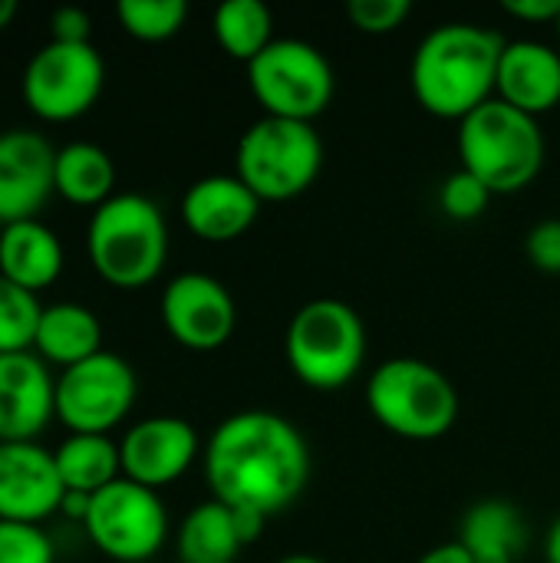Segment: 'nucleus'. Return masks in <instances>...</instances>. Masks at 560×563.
Segmentation results:
<instances>
[{"label": "nucleus", "mask_w": 560, "mask_h": 563, "mask_svg": "<svg viewBox=\"0 0 560 563\" xmlns=\"http://www.w3.org/2000/svg\"><path fill=\"white\" fill-rule=\"evenodd\" d=\"M215 501L264 518L287 511L310 482V449L300 429L267 409L228 416L201 452Z\"/></svg>", "instance_id": "f257e3e1"}, {"label": "nucleus", "mask_w": 560, "mask_h": 563, "mask_svg": "<svg viewBox=\"0 0 560 563\" xmlns=\"http://www.w3.org/2000/svg\"><path fill=\"white\" fill-rule=\"evenodd\" d=\"M505 36L479 23H439L429 30L409 63L416 102L436 119L462 122L495 99Z\"/></svg>", "instance_id": "f03ea898"}, {"label": "nucleus", "mask_w": 560, "mask_h": 563, "mask_svg": "<svg viewBox=\"0 0 560 563\" xmlns=\"http://www.w3.org/2000/svg\"><path fill=\"white\" fill-rule=\"evenodd\" d=\"M86 254L92 271L119 290L152 284L168 257V224L162 208L135 191L112 195L89 218Z\"/></svg>", "instance_id": "7ed1b4c3"}, {"label": "nucleus", "mask_w": 560, "mask_h": 563, "mask_svg": "<svg viewBox=\"0 0 560 563\" xmlns=\"http://www.w3.org/2000/svg\"><path fill=\"white\" fill-rule=\"evenodd\" d=\"M545 132L535 115L488 99L459 122V158L492 195H518L545 168Z\"/></svg>", "instance_id": "20e7f679"}, {"label": "nucleus", "mask_w": 560, "mask_h": 563, "mask_svg": "<svg viewBox=\"0 0 560 563\" xmlns=\"http://www.w3.org/2000/svg\"><path fill=\"white\" fill-rule=\"evenodd\" d=\"M373 419L409 442H436L459 422V389L452 379L416 356H396L373 369L366 383Z\"/></svg>", "instance_id": "39448f33"}, {"label": "nucleus", "mask_w": 560, "mask_h": 563, "mask_svg": "<svg viewBox=\"0 0 560 563\" xmlns=\"http://www.w3.org/2000/svg\"><path fill=\"white\" fill-rule=\"evenodd\" d=\"M284 356L290 373L317 393L343 389L366 360V327L360 313L337 297L307 300L287 323Z\"/></svg>", "instance_id": "423d86ee"}, {"label": "nucleus", "mask_w": 560, "mask_h": 563, "mask_svg": "<svg viewBox=\"0 0 560 563\" xmlns=\"http://www.w3.org/2000/svg\"><path fill=\"white\" fill-rule=\"evenodd\" d=\"M323 168V142L310 122L261 115L238 142L234 175L261 201L300 198Z\"/></svg>", "instance_id": "0eeeda50"}, {"label": "nucleus", "mask_w": 560, "mask_h": 563, "mask_svg": "<svg viewBox=\"0 0 560 563\" xmlns=\"http://www.w3.org/2000/svg\"><path fill=\"white\" fill-rule=\"evenodd\" d=\"M248 86L264 115L314 125V119L333 102L337 76L320 46L281 36L248 63Z\"/></svg>", "instance_id": "6e6552de"}, {"label": "nucleus", "mask_w": 560, "mask_h": 563, "mask_svg": "<svg viewBox=\"0 0 560 563\" xmlns=\"http://www.w3.org/2000/svg\"><path fill=\"white\" fill-rule=\"evenodd\" d=\"M106 86V63L92 43H43L23 69V102L46 122H69L89 112Z\"/></svg>", "instance_id": "1a4fd4ad"}, {"label": "nucleus", "mask_w": 560, "mask_h": 563, "mask_svg": "<svg viewBox=\"0 0 560 563\" xmlns=\"http://www.w3.org/2000/svg\"><path fill=\"white\" fill-rule=\"evenodd\" d=\"M83 528L109 561L142 563L162 551L168 538V515L158 492L119 478L92 495Z\"/></svg>", "instance_id": "9d476101"}, {"label": "nucleus", "mask_w": 560, "mask_h": 563, "mask_svg": "<svg viewBox=\"0 0 560 563\" xmlns=\"http://www.w3.org/2000/svg\"><path fill=\"white\" fill-rule=\"evenodd\" d=\"M139 379L119 353H96L56 376V419L69 432L109 435L135 406Z\"/></svg>", "instance_id": "9b49d317"}, {"label": "nucleus", "mask_w": 560, "mask_h": 563, "mask_svg": "<svg viewBox=\"0 0 560 563\" xmlns=\"http://www.w3.org/2000/svg\"><path fill=\"white\" fill-rule=\"evenodd\" d=\"M168 336L191 353L221 350L238 327V307L231 290L211 274H178L165 284L158 300Z\"/></svg>", "instance_id": "f8f14e48"}, {"label": "nucleus", "mask_w": 560, "mask_h": 563, "mask_svg": "<svg viewBox=\"0 0 560 563\" xmlns=\"http://www.w3.org/2000/svg\"><path fill=\"white\" fill-rule=\"evenodd\" d=\"M201 452L205 449L191 422L178 416H152L135 422L119 442L122 478L158 492L178 482Z\"/></svg>", "instance_id": "ddd939ff"}, {"label": "nucleus", "mask_w": 560, "mask_h": 563, "mask_svg": "<svg viewBox=\"0 0 560 563\" xmlns=\"http://www.w3.org/2000/svg\"><path fill=\"white\" fill-rule=\"evenodd\" d=\"M56 148L33 129L0 132V228L30 221L56 191Z\"/></svg>", "instance_id": "4468645a"}, {"label": "nucleus", "mask_w": 560, "mask_h": 563, "mask_svg": "<svg viewBox=\"0 0 560 563\" xmlns=\"http://www.w3.org/2000/svg\"><path fill=\"white\" fill-rule=\"evenodd\" d=\"M66 498L53 452L36 442H0V521L40 525Z\"/></svg>", "instance_id": "2eb2a0df"}, {"label": "nucleus", "mask_w": 560, "mask_h": 563, "mask_svg": "<svg viewBox=\"0 0 560 563\" xmlns=\"http://www.w3.org/2000/svg\"><path fill=\"white\" fill-rule=\"evenodd\" d=\"M56 416V379L26 353H0V442H36Z\"/></svg>", "instance_id": "dca6fc26"}, {"label": "nucleus", "mask_w": 560, "mask_h": 563, "mask_svg": "<svg viewBox=\"0 0 560 563\" xmlns=\"http://www.w3.org/2000/svg\"><path fill=\"white\" fill-rule=\"evenodd\" d=\"M261 205L264 201L238 175H205L188 185L182 198V221L208 244H231L254 228Z\"/></svg>", "instance_id": "f3484780"}, {"label": "nucleus", "mask_w": 560, "mask_h": 563, "mask_svg": "<svg viewBox=\"0 0 560 563\" xmlns=\"http://www.w3.org/2000/svg\"><path fill=\"white\" fill-rule=\"evenodd\" d=\"M495 99L521 109L525 115H545L560 106V53L538 40L505 43L498 63Z\"/></svg>", "instance_id": "a211bd4d"}, {"label": "nucleus", "mask_w": 560, "mask_h": 563, "mask_svg": "<svg viewBox=\"0 0 560 563\" xmlns=\"http://www.w3.org/2000/svg\"><path fill=\"white\" fill-rule=\"evenodd\" d=\"M455 541L472 563H518L528 548V521L515 501L482 498L462 515Z\"/></svg>", "instance_id": "6ab92c4d"}, {"label": "nucleus", "mask_w": 560, "mask_h": 563, "mask_svg": "<svg viewBox=\"0 0 560 563\" xmlns=\"http://www.w3.org/2000/svg\"><path fill=\"white\" fill-rule=\"evenodd\" d=\"M63 271V244L40 218L0 228V274L26 290L50 287Z\"/></svg>", "instance_id": "aec40b11"}, {"label": "nucleus", "mask_w": 560, "mask_h": 563, "mask_svg": "<svg viewBox=\"0 0 560 563\" xmlns=\"http://www.w3.org/2000/svg\"><path fill=\"white\" fill-rule=\"evenodd\" d=\"M33 353L43 363H56V366L69 369V366L102 353V323L83 303H73V300L50 303V307H43Z\"/></svg>", "instance_id": "412c9836"}, {"label": "nucleus", "mask_w": 560, "mask_h": 563, "mask_svg": "<svg viewBox=\"0 0 560 563\" xmlns=\"http://www.w3.org/2000/svg\"><path fill=\"white\" fill-rule=\"evenodd\" d=\"M178 563H234L244 541L234 525V511L221 501H205L185 515L175 538Z\"/></svg>", "instance_id": "4be33fe9"}, {"label": "nucleus", "mask_w": 560, "mask_h": 563, "mask_svg": "<svg viewBox=\"0 0 560 563\" xmlns=\"http://www.w3.org/2000/svg\"><path fill=\"white\" fill-rule=\"evenodd\" d=\"M53 459H56V472L66 492L96 495L122 478V455L109 435L69 432L53 452Z\"/></svg>", "instance_id": "5701e85b"}, {"label": "nucleus", "mask_w": 560, "mask_h": 563, "mask_svg": "<svg viewBox=\"0 0 560 563\" xmlns=\"http://www.w3.org/2000/svg\"><path fill=\"white\" fill-rule=\"evenodd\" d=\"M56 195L73 205L99 208L116 191V165L96 142H69L56 148Z\"/></svg>", "instance_id": "b1692460"}, {"label": "nucleus", "mask_w": 560, "mask_h": 563, "mask_svg": "<svg viewBox=\"0 0 560 563\" xmlns=\"http://www.w3.org/2000/svg\"><path fill=\"white\" fill-rule=\"evenodd\" d=\"M218 46L231 56L241 59L244 66L257 59L277 36H274V13L261 0H224L215 10L211 20Z\"/></svg>", "instance_id": "393cba45"}, {"label": "nucleus", "mask_w": 560, "mask_h": 563, "mask_svg": "<svg viewBox=\"0 0 560 563\" xmlns=\"http://www.w3.org/2000/svg\"><path fill=\"white\" fill-rule=\"evenodd\" d=\"M40 317H43L40 297L0 274V353L33 350Z\"/></svg>", "instance_id": "a878e982"}, {"label": "nucleus", "mask_w": 560, "mask_h": 563, "mask_svg": "<svg viewBox=\"0 0 560 563\" xmlns=\"http://www.w3.org/2000/svg\"><path fill=\"white\" fill-rule=\"evenodd\" d=\"M116 16L129 36L142 43H162V40H172L185 26L188 3L185 0H119Z\"/></svg>", "instance_id": "bb28decb"}, {"label": "nucleus", "mask_w": 560, "mask_h": 563, "mask_svg": "<svg viewBox=\"0 0 560 563\" xmlns=\"http://www.w3.org/2000/svg\"><path fill=\"white\" fill-rule=\"evenodd\" d=\"M492 198H495V195H492L475 175H469L465 168L452 172V175L439 185V208H442V214L452 218V221H462V224L482 218V214L488 211Z\"/></svg>", "instance_id": "cd10ccee"}, {"label": "nucleus", "mask_w": 560, "mask_h": 563, "mask_svg": "<svg viewBox=\"0 0 560 563\" xmlns=\"http://www.w3.org/2000/svg\"><path fill=\"white\" fill-rule=\"evenodd\" d=\"M56 551L40 525L0 521V563H53Z\"/></svg>", "instance_id": "c85d7f7f"}, {"label": "nucleus", "mask_w": 560, "mask_h": 563, "mask_svg": "<svg viewBox=\"0 0 560 563\" xmlns=\"http://www.w3.org/2000/svg\"><path fill=\"white\" fill-rule=\"evenodd\" d=\"M413 13L409 0H350L347 3V20L370 36H386L399 30Z\"/></svg>", "instance_id": "c756f323"}, {"label": "nucleus", "mask_w": 560, "mask_h": 563, "mask_svg": "<svg viewBox=\"0 0 560 563\" xmlns=\"http://www.w3.org/2000/svg\"><path fill=\"white\" fill-rule=\"evenodd\" d=\"M525 254H528V261H531L541 274H554V277H560V218L538 221V224L525 234Z\"/></svg>", "instance_id": "7c9ffc66"}, {"label": "nucleus", "mask_w": 560, "mask_h": 563, "mask_svg": "<svg viewBox=\"0 0 560 563\" xmlns=\"http://www.w3.org/2000/svg\"><path fill=\"white\" fill-rule=\"evenodd\" d=\"M92 20L83 7H56L50 16V40L56 43H92Z\"/></svg>", "instance_id": "2f4dec72"}, {"label": "nucleus", "mask_w": 560, "mask_h": 563, "mask_svg": "<svg viewBox=\"0 0 560 563\" xmlns=\"http://www.w3.org/2000/svg\"><path fill=\"white\" fill-rule=\"evenodd\" d=\"M502 10L525 23H558L560 0H502Z\"/></svg>", "instance_id": "473e14b6"}, {"label": "nucleus", "mask_w": 560, "mask_h": 563, "mask_svg": "<svg viewBox=\"0 0 560 563\" xmlns=\"http://www.w3.org/2000/svg\"><path fill=\"white\" fill-rule=\"evenodd\" d=\"M231 511H234V525H238V534H241L244 548L254 544V541L264 534L267 518H264L261 511H251V508H231Z\"/></svg>", "instance_id": "72a5a7b5"}, {"label": "nucleus", "mask_w": 560, "mask_h": 563, "mask_svg": "<svg viewBox=\"0 0 560 563\" xmlns=\"http://www.w3.org/2000/svg\"><path fill=\"white\" fill-rule=\"evenodd\" d=\"M416 563H472V558L465 554V548L459 541H446V544L426 551Z\"/></svg>", "instance_id": "f704fd0d"}, {"label": "nucleus", "mask_w": 560, "mask_h": 563, "mask_svg": "<svg viewBox=\"0 0 560 563\" xmlns=\"http://www.w3.org/2000/svg\"><path fill=\"white\" fill-rule=\"evenodd\" d=\"M89 501H92V495H83V492H66V498H63V505H59V511L66 515V518H73V521H86V515H89Z\"/></svg>", "instance_id": "c9c22d12"}, {"label": "nucleus", "mask_w": 560, "mask_h": 563, "mask_svg": "<svg viewBox=\"0 0 560 563\" xmlns=\"http://www.w3.org/2000/svg\"><path fill=\"white\" fill-rule=\"evenodd\" d=\"M545 561L560 563V515L554 518V525L548 528V538H545Z\"/></svg>", "instance_id": "e433bc0d"}, {"label": "nucleus", "mask_w": 560, "mask_h": 563, "mask_svg": "<svg viewBox=\"0 0 560 563\" xmlns=\"http://www.w3.org/2000/svg\"><path fill=\"white\" fill-rule=\"evenodd\" d=\"M17 0H0V30H7L10 26V20L17 16Z\"/></svg>", "instance_id": "4c0bfd02"}, {"label": "nucleus", "mask_w": 560, "mask_h": 563, "mask_svg": "<svg viewBox=\"0 0 560 563\" xmlns=\"http://www.w3.org/2000/svg\"><path fill=\"white\" fill-rule=\"evenodd\" d=\"M277 563H327V561H320V558H314V554H287V558H281Z\"/></svg>", "instance_id": "58836bf2"}, {"label": "nucleus", "mask_w": 560, "mask_h": 563, "mask_svg": "<svg viewBox=\"0 0 560 563\" xmlns=\"http://www.w3.org/2000/svg\"><path fill=\"white\" fill-rule=\"evenodd\" d=\"M558 36H560V20H558Z\"/></svg>", "instance_id": "ea45409f"}]
</instances>
